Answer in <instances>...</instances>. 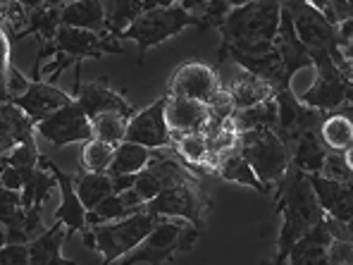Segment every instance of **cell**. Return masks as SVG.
<instances>
[{"mask_svg":"<svg viewBox=\"0 0 353 265\" xmlns=\"http://www.w3.org/2000/svg\"><path fill=\"white\" fill-rule=\"evenodd\" d=\"M234 122H236L239 134L251 132V129H272V132H277L279 108H277L274 96L258 103V106H253V108H246V110H234Z\"/></svg>","mask_w":353,"mask_h":265,"instance_id":"484cf974","label":"cell"},{"mask_svg":"<svg viewBox=\"0 0 353 265\" xmlns=\"http://www.w3.org/2000/svg\"><path fill=\"white\" fill-rule=\"evenodd\" d=\"M134 181H137V175H117L112 177V186H115V191H127L134 186Z\"/></svg>","mask_w":353,"mask_h":265,"instance_id":"f35d334b","label":"cell"},{"mask_svg":"<svg viewBox=\"0 0 353 265\" xmlns=\"http://www.w3.org/2000/svg\"><path fill=\"white\" fill-rule=\"evenodd\" d=\"M227 5H230L232 10L234 8H241V5H248V3H253V0H225Z\"/></svg>","mask_w":353,"mask_h":265,"instance_id":"ee69618b","label":"cell"},{"mask_svg":"<svg viewBox=\"0 0 353 265\" xmlns=\"http://www.w3.org/2000/svg\"><path fill=\"white\" fill-rule=\"evenodd\" d=\"M36 134L50 141L53 146H67V144H86L93 139V122L84 112V108L77 103L50 112L46 119L36 124Z\"/></svg>","mask_w":353,"mask_h":265,"instance_id":"9c48e42d","label":"cell"},{"mask_svg":"<svg viewBox=\"0 0 353 265\" xmlns=\"http://www.w3.org/2000/svg\"><path fill=\"white\" fill-rule=\"evenodd\" d=\"M70 3H72V0H70Z\"/></svg>","mask_w":353,"mask_h":265,"instance_id":"c3c4849f","label":"cell"},{"mask_svg":"<svg viewBox=\"0 0 353 265\" xmlns=\"http://www.w3.org/2000/svg\"><path fill=\"white\" fill-rule=\"evenodd\" d=\"M165 108H168V93L163 98H158L155 103H150L148 108H143L141 112H134V117L127 124L124 141L141 144V146L150 150L172 148V134H170Z\"/></svg>","mask_w":353,"mask_h":265,"instance_id":"30bf717a","label":"cell"},{"mask_svg":"<svg viewBox=\"0 0 353 265\" xmlns=\"http://www.w3.org/2000/svg\"><path fill=\"white\" fill-rule=\"evenodd\" d=\"M29 244H3V248H0V263L3 265H29Z\"/></svg>","mask_w":353,"mask_h":265,"instance_id":"8d00e7d4","label":"cell"},{"mask_svg":"<svg viewBox=\"0 0 353 265\" xmlns=\"http://www.w3.org/2000/svg\"><path fill=\"white\" fill-rule=\"evenodd\" d=\"M77 103L84 108V112L88 117H98L103 112H122L124 117L132 119L134 117V110L127 101H124L122 93L112 91L108 86L105 79H98V81H88V84H81L79 91L74 93Z\"/></svg>","mask_w":353,"mask_h":265,"instance_id":"e0dca14e","label":"cell"},{"mask_svg":"<svg viewBox=\"0 0 353 265\" xmlns=\"http://www.w3.org/2000/svg\"><path fill=\"white\" fill-rule=\"evenodd\" d=\"M282 5L289 10L294 19V27L299 39L303 41L308 48H323L332 55L344 75H349L351 65L346 62L344 53L339 48V39H336V24L327 19L323 10L310 5L308 0H282Z\"/></svg>","mask_w":353,"mask_h":265,"instance_id":"5b68a950","label":"cell"},{"mask_svg":"<svg viewBox=\"0 0 353 265\" xmlns=\"http://www.w3.org/2000/svg\"><path fill=\"white\" fill-rule=\"evenodd\" d=\"M227 53L232 55V60H234L241 70L251 72V75H256V77H263V79L270 81L274 88H289L287 67H284V60L277 48L270 50V53H263V55H248L236 48H230Z\"/></svg>","mask_w":353,"mask_h":265,"instance_id":"ac0fdd59","label":"cell"},{"mask_svg":"<svg viewBox=\"0 0 353 265\" xmlns=\"http://www.w3.org/2000/svg\"><path fill=\"white\" fill-rule=\"evenodd\" d=\"M115 148L117 146H112V144L101 141V139L93 137L91 141H86L84 148H81V165H84V170H91V173H105L112 163Z\"/></svg>","mask_w":353,"mask_h":265,"instance_id":"4dcf8cb0","label":"cell"},{"mask_svg":"<svg viewBox=\"0 0 353 265\" xmlns=\"http://www.w3.org/2000/svg\"><path fill=\"white\" fill-rule=\"evenodd\" d=\"M225 88L230 91L234 110H246V108H253L274 96V86L270 81H265L263 77H256L246 70L241 75H236Z\"/></svg>","mask_w":353,"mask_h":265,"instance_id":"44dd1931","label":"cell"},{"mask_svg":"<svg viewBox=\"0 0 353 265\" xmlns=\"http://www.w3.org/2000/svg\"><path fill=\"white\" fill-rule=\"evenodd\" d=\"M19 3H22L24 8L29 10V12H34V10L43 8V5H46V0H19Z\"/></svg>","mask_w":353,"mask_h":265,"instance_id":"60d3db41","label":"cell"},{"mask_svg":"<svg viewBox=\"0 0 353 265\" xmlns=\"http://www.w3.org/2000/svg\"><path fill=\"white\" fill-rule=\"evenodd\" d=\"M165 115H168L170 134H172V144H174V139H179L181 134H191V132L203 134V127H205L208 117H210V110H208V103L168 93Z\"/></svg>","mask_w":353,"mask_h":265,"instance_id":"2e32d148","label":"cell"},{"mask_svg":"<svg viewBox=\"0 0 353 265\" xmlns=\"http://www.w3.org/2000/svg\"><path fill=\"white\" fill-rule=\"evenodd\" d=\"M186 27H199L201 29V17H196L194 12H189L181 5H170V8H153L148 12L139 14L127 29L119 34V39H134L139 46V53H146L148 48L163 43L165 39L179 34Z\"/></svg>","mask_w":353,"mask_h":265,"instance_id":"277c9868","label":"cell"},{"mask_svg":"<svg viewBox=\"0 0 353 265\" xmlns=\"http://www.w3.org/2000/svg\"><path fill=\"white\" fill-rule=\"evenodd\" d=\"M277 208L282 213V230L277 237V263H287L289 253H292L294 244L308 230H313L315 225L325 220V210L320 206L318 196L313 191L308 175L296 170L294 165L289 168V173L284 175V179L277 184Z\"/></svg>","mask_w":353,"mask_h":265,"instance_id":"7a4b0ae2","label":"cell"},{"mask_svg":"<svg viewBox=\"0 0 353 265\" xmlns=\"http://www.w3.org/2000/svg\"><path fill=\"white\" fill-rule=\"evenodd\" d=\"M70 0H46V8H65Z\"/></svg>","mask_w":353,"mask_h":265,"instance_id":"7bdbcfd3","label":"cell"},{"mask_svg":"<svg viewBox=\"0 0 353 265\" xmlns=\"http://www.w3.org/2000/svg\"><path fill=\"white\" fill-rule=\"evenodd\" d=\"M241 150L261 181L272 189V184H279L284 175L292 168V150L284 144V139L272 129H251L241 132Z\"/></svg>","mask_w":353,"mask_h":265,"instance_id":"3957f363","label":"cell"},{"mask_svg":"<svg viewBox=\"0 0 353 265\" xmlns=\"http://www.w3.org/2000/svg\"><path fill=\"white\" fill-rule=\"evenodd\" d=\"M74 186H77V194H79L81 204L86 206V210H93V208L101 204L105 196H110L112 191H115L110 175L108 173H91V170H84L81 175H77Z\"/></svg>","mask_w":353,"mask_h":265,"instance_id":"4316f807","label":"cell"},{"mask_svg":"<svg viewBox=\"0 0 353 265\" xmlns=\"http://www.w3.org/2000/svg\"><path fill=\"white\" fill-rule=\"evenodd\" d=\"M172 150L189 170H196V168L205 170V160H208V155H210L205 134H201V132L181 134L179 139H174Z\"/></svg>","mask_w":353,"mask_h":265,"instance_id":"83f0119b","label":"cell"},{"mask_svg":"<svg viewBox=\"0 0 353 265\" xmlns=\"http://www.w3.org/2000/svg\"><path fill=\"white\" fill-rule=\"evenodd\" d=\"M325 14H327V19L334 24L353 19V0H327Z\"/></svg>","mask_w":353,"mask_h":265,"instance_id":"74e56055","label":"cell"},{"mask_svg":"<svg viewBox=\"0 0 353 265\" xmlns=\"http://www.w3.org/2000/svg\"><path fill=\"white\" fill-rule=\"evenodd\" d=\"M346 77H349V81L353 84V67H351V72H349V75H346Z\"/></svg>","mask_w":353,"mask_h":265,"instance_id":"bcb514c9","label":"cell"},{"mask_svg":"<svg viewBox=\"0 0 353 265\" xmlns=\"http://www.w3.org/2000/svg\"><path fill=\"white\" fill-rule=\"evenodd\" d=\"M320 137H323L325 146L330 150L344 153L353 144V122L339 115V112H327V117L320 124Z\"/></svg>","mask_w":353,"mask_h":265,"instance_id":"f1b7e54d","label":"cell"},{"mask_svg":"<svg viewBox=\"0 0 353 265\" xmlns=\"http://www.w3.org/2000/svg\"><path fill=\"white\" fill-rule=\"evenodd\" d=\"M341 53H344V58H346V62L353 67V34L349 36V41L344 43V48H341ZM351 72V70H349Z\"/></svg>","mask_w":353,"mask_h":265,"instance_id":"ab89813d","label":"cell"},{"mask_svg":"<svg viewBox=\"0 0 353 265\" xmlns=\"http://www.w3.org/2000/svg\"><path fill=\"white\" fill-rule=\"evenodd\" d=\"M320 175L330 177V179H339V181H353V173L349 165H346V158L341 150H327Z\"/></svg>","mask_w":353,"mask_h":265,"instance_id":"e575fe53","label":"cell"},{"mask_svg":"<svg viewBox=\"0 0 353 265\" xmlns=\"http://www.w3.org/2000/svg\"><path fill=\"white\" fill-rule=\"evenodd\" d=\"M0 84H3V101H10V98L27 93L31 81L17 70V67L8 62V67H3V79H0Z\"/></svg>","mask_w":353,"mask_h":265,"instance_id":"d6a6232c","label":"cell"},{"mask_svg":"<svg viewBox=\"0 0 353 265\" xmlns=\"http://www.w3.org/2000/svg\"><path fill=\"white\" fill-rule=\"evenodd\" d=\"M62 24L96 31L103 36H112L108 27V14L103 0H72L62 8Z\"/></svg>","mask_w":353,"mask_h":265,"instance_id":"ffe728a7","label":"cell"},{"mask_svg":"<svg viewBox=\"0 0 353 265\" xmlns=\"http://www.w3.org/2000/svg\"><path fill=\"white\" fill-rule=\"evenodd\" d=\"M93 137L108 141L112 146H119L124 141V134H127L129 117H124L122 112H103V115L93 117Z\"/></svg>","mask_w":353,"mask_h":265,"instance_id":"f546056e","label":"cell"},{"mask_svg":"<svg viewBox=\"0 0 353 265\" xmlns=\"http://www.w3.org/2000/svg\"><path fill=\"white\" fill-rule=\"evenodd\" d=\"M215 175H220L222 179H227V181H239V184L253 186V189H258L261 194H270V186L265 184V181H261V177L256 175V170L251 168V163H248L246 155H243L241 144H239L236 148L220 155Z\"/></svg>","mask_w":353,"mask_h":265,"instance_id":"603a6c76","label":"cell"},{"mask_svg":"<svg viewBox=\"0 0 353 265\" xmlns=\"http://www.w3.org/2000/svg\"><path fill=\"white\" fill-rule=\"evenodd\" d=\"M332 242V230L327 217L313 230H308L294 244L287 263L292 265H330L327 263V246Z\"/></svg>","mask_w":353,"mask_h":265,"instance_id":"d6986e66","label":"cell"},{"mask_svg":"<svg viewBox=\"0 0 353 265\" xmlns=\"http://www.w3.org/2000/svg\"><path fill=\"white\" fill-rule=\"evenodd\" d=\"M67 242V225L60 220H55V225L50 230H46L43 235L29 242L31 261L29 265H74V261H67L60 256L62 244Z\"/></svg>","mask_w":353,"mask_h":265,"instance_id":"7402d4cb","label":"cell"},{"mask_svg":"<svg viewBox=\"0 0 353 265\" xmlns=\"http://www.w3.org/2000/svg\"><path fill=\"white\" fill-rule=\"evenodd\" d=\"M308 3L315 5L318 10H323V12H325V8H327V0H308Z\"/></svg>","mask_w":353,"mask_h":265,"instance_id":"f6af8a7d","label":"cell"},{"mask_svg":"<svg viewBox=\"0 0 353 265\" xmlns=\"http://www.w3.org/2000/svg\"><path fill=\"white\" fill-rule=\"evenodd\" d=\"M344 158H346V165H349V168H351V173H353V144H351L349 148L344 150Z\"/></svg>","mask_w":353,"mask_h":265,"instance_id":"b9f144b4","label":"cell"},{"mask_svg":"<svg viewBox=\"0 0 353 265\" xmlns=\"http://www.w3.org/2000/svg\"><path fill=\"white\" fill-rule=\"evenodd\" d=\"M160 220H163V217L155 215V213L141 210V213H134V215L122 217V220L103 222V225L93 227L96 242H98L96 251L103 253L105 263H115L122 256L132 253L134 248L150 235V230H153Z\"/></svg>","mask_w":353,"mask_h":265,"instance_id":"8992f818","label":"cell"},{"mask_svg":"<svg viewBox=\"0 0 353 265\" xmlns=\"http://www.w3.org/2000/svg\"><path fill=\"white\" fill-rule=\"evenodd\" d=\"M186 225H189V220H184V217H163V220L150 230V235L143 239L132 253L122 256L119 261L124 265H134V263L158 265V263L172 261L174 253L181 251L179 239L184 235Z\"/></svg>","mask_w":353,"mask_h":265,"instance_id":"ba28073f","label":"cell"},{"mask_svg":"<svg viewBox=\"0 0 353 265\" xmlns=\"http://www.w3.org/2000/svg\"><path fill=\"white\" fill-rule=\"evenodd\" d=\"M150 158H153V150H150V148L141 146V144H134V141H122L115 148L112 163H110V168H108L105 173L110 177L137 175L150 163Z\"/></svg>","mask_w":353,"mask_h":265,"instance_id":"d4e9b609","label":"cell"},{"mask_svg":"<svg viewBox=\"0 0 353 265\" xmlns=\"http://www.w3.org/2000/svg\"><path fill=\"white\" fill-rule=\"evenodd\" d=\"M222 88L220 77L212 67L203 62H184L172 72L168 84V93L172 96H186L201 103H210L212 96Z\"/></svg>","mask_w":353,"mask_h":265,"instance_id":"7c38bea8","label":"cell"},{"mask_svg":"<svg viewBox=\"0 0 353 265\" xmlns=\"http://www.w3.org/2000/svg\"><path fill=\"white\" fill-rule=\"evenodd\" d=\"M39 168L50 170L55 177H58V186H60V206L55 208V220L65 222L67 225V239H70L74 232H84L88 230V222H86V206L81 204L79 194H77V186H74V177L62 173L58 165L53 160H48L46 155L39 158Z\"/></svg>","mask_w":353,"mask_h":265,"instance_id":"4fadbf2b","label":"cell"},{"mask_svg":"<svg viewBox=\"0 0 353 265\" xmlns=\"http://www.w3.org/2000/svg\"><path fill=\"white\" fill-rule=\"evenodd\" d=\"M279 22H282V0H253L248 5L230 10L220 24L222 46L217 48V62L227 58V50L236 48L248 55H263L274 50Z\"/></svg>","mask_w":353,"mask_h":265,"instance_id":"6da1fadb","label":"cell"},{"mask_svg":"<svg viewBox=\"0 0 353 265\" xmlns=\"http://www.w3.org/2000/svg\"><path fill=\"white\" fill-rule=\"evenodd\" d=\"M0 3H3V5H10V3H14V0H0Z\"/></svg>","mask_w":353,"mask_h":265,"instance_id":"7dc6e473","label":"cell"},{"mask_svg":"<svg viewBox=\"0 0 353 265\" xmlns=\"http://www.w3.org/2000/svg\"><path fill=\"white\" fill-rule=\"evenodd\" d=\"M134 189L139 191V194H141V199L146 201H153L155 196L160 194V191L165 189V184H163V179H160L158 175L153 173V170L148 168H143L141 173H137V181H134Z\"/></svg>","mask_w":353,"mask_h":265,"instance_id":"d590c367","label":"cell"},{"mask_svg":"<svg viewBox=\"0 0 353 265\" xmlns=\"http://www.w3.org/2000/svg\"><path fill=\"white\" fill-rule=\"evenodd\" d=\"M39 148H36V141L29 144H17L8 155H3V165H14V168H36L39 165Z\"/></svg>","mask_w":353,"mask_h":265,"instance_id":"836d02e7","label":"cell"},{"mask_svg":"<svg viewBox=\"0 0 353 265\" xmlns=\"http://www.w3.org/2000/svg\"><path fill=\"white\" fill-rule=\"evenodd\" d=\"M308 179L313 184V191L318 196L320 206H323L325 215L349 225L353 220V181L330 179V177L320 173H310Z\"/></svg>","mask_w":353,"mask_h":265,"instance_id":"5bb4252c","label":"cell"},{"mask_svg":"<svg viewBox=\"0 0 353 265\" xmlns=\"http://www.w3.org/2000/svg\"><path fill=\"white\" fill-rule=\"evenodd\" d=\"M205 208L208 201L201 191L196 177L181 181V184L163 189L153 201L146 204V210L155 213L160 217H184L191 225H196L201 232L205 230Z\"/></svg>","mask_w":353,"mask_h":265,"instance_id":"52a82bcc","label":"cell"},{"mask_svg":"<svg viewBox=\"0 0 353 265\" xmlns=\"http://www.w3.org/2000/svg\"><path fill=\"white\" fill-rule=\"evenodd\" d=\"M327 148L320 132H303L292 148V165L301 173H320L325 163Z\"/></svg>","mask_w":353,"mask_h":265,"instance_id":"cb8c5ba5","label":"cell"},{"mask_svg":"<svg viewBox=\"0 0 353 265\" xmlns=\"http://www.w3.org/2000/svg\"><path fill=\"white\" fill-rule=\"evenodd\" d=\"M10 101L22 108V110L34 119V124H39L41 119H46L50 112L70 106V103L74 101V96H67L65 91H60V88L55 84H50V81L48 84H46V81H31L27 93L10 98Z\"/></svg>","mask_w":353,"mask_h":265,"instance_id":"9a60e30c","label":"cell"},{"mask_svg":"<svg viewBox=\"0 0 353 265\" xmlns=\"http://www.w3.org/2000/svg\"><path fill=\"white\" fill-rule=\"evenodd\" d=\"M53 43L58 53L72 55V58L77 60V65L86 58L101 60L103 55H108V53H115V55L122 53V48L115 43V36H103L88 29L67 27V24H62L58 29V36H55Z\"/></svg>","mask_w":353,"mask_h":265,"instance_id":"8fae6325","label":"cell"},{"mask_svg":"<svg viewBox=\"0 0 353 265\" xmlns=\"http://www.w3.org/2000/svg\"><path fill=\"white\" fill-rule=\"evenodd\" d=\"M93 213L101 217V222H112V220H122V217H127V215H134V210L124 206L122 196H119L117 191H112L110 196H105L101 204L93 208Z\"/></svg>","mask_w":353,"mask_h":265,"instance_id":"1f68e13d","label":"cell"}]
</instances>
